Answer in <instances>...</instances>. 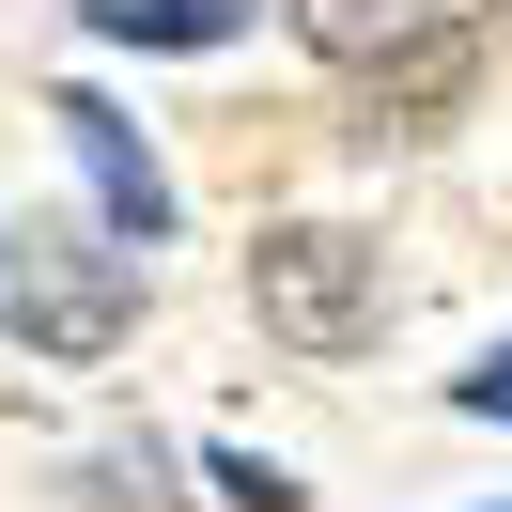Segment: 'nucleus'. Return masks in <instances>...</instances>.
<instances>
[{
	"instance_id": "5",
	"label": "nucleus",
	"mask_w": 512,
	"mask_h": 512,
	"mask_svg": "<svg viewBox=\"0 0 512 512\" xmlns=\"http://www.w3.org/2000/svg\"><path fill=\"white\" fill-rule=\"evenodd\" d=\"M466 63H481V32H450V47H404V63H373V94H357V140H435V109L466 94Z\"/></svg>"
},
{
	"instance_id": "4",
	"label": "nucleus",
	"mask_w": 512,
	"mask_h": 512,
	"mask_svg": "<svg viewBox=\"0 0 512 512\" xmlns=\"http://www.w3.org/2000/svg\"><path fill=\"white\" fill-rule=\"evenodd\" d=\"M295 32H311V63H404V47H450L481 32V0H295Z\"/></svg>"
},
{
	"instance_id": "7",
	"label": "nucleus",
	"mask_w": 512,
	"mask_h": 512,
	"mask_svg": "<svg viewBox=\"0 0 512 512\" xmlns=\"http://www.w3.org/2000/svg\"><path fill=\"white\" fill-rule=\"evenodd\" d=\"M156 481H171L156 450H94V466H78V497H94V512H171Z\"/></svg>"
},
{
	"instance_id": "1",
	"label": "nucleus",
	"mask_w": 512,
	"mask_h": 512,
	"mask_svg": "<svg viewBox=\"0 0 512 512\" xmlns=\"http://www.w3.org/2000/svg\"><path fill=\"white\" fill-rule=\"evenodd\" d=\"M249 311H264V342H295V357H357L388 326V249L342 233V218H280L249 249Z\"/></svg>"
},
{
	"instance_id": "9",
	"label": "nucleus",
	"mask_w": 512,
	"mask_h": 512,
	"mask_svg": "<svg viewBox=\"0 0 512 512\" xmlns=\"http://www.w3.org/2000/svg\"><path fill=\"white\" fill-rule=\"evenodd\" d=\"M450 404H466V419H512V342H497V357H481V373H466V388H450Z\"/></svg>"
},
{
	"instance_id": "3",
	"label": "nucleus",
	"mask_w": 512,
	"mask_h": 512,
	"mask_svg": "<svg viewBox=\"0 0 512 512\" xmlns=\"http://www.w3.org/2000/svg\"><path fill=\"white\" fill-rule=\"evenodd\" d=\"M47 125H63V156H78V187H94V218H109V249H156V233H171V171H156V140H140L125 125V109H109V94H63V109H47Z\"/></svg>"
},
{
	"instance_id": "2",
	"label": "nucleus",
	"mask_w": 512,
	"mask_h": 512,
	"mask_svg": "<svg viewBox=\"0 0 512 512\" xmlns=\"http://www.w3.org/2000/svg\"><path fill=\"white\" fill-rule=\"evenodd\" d=\"M0 295L47 357H125V326H140V264L109 233H47V218L0 233Z\"/></svg>"
},
{
	"instance_id": "8",
	"label": "nucleus",
	"mask_w": 512,
	"mask_h": 512,
	"mask_svg": "<svg viewBox=\"0 0 512 512\" xmlns=\"http://www.w3.org/2000/svg\"><path fill=\"white\" fill-rule=\"evenodd\" d=\"M218 497H233V512H311V481L264 466V450H218Z\"/></svg>"
},
{
	"instance_id": "6",
	"label": "nucleus",
	"mask_w": 512,
	"mask_h": 512,
	"mask_svg": "<svg viewBox=\"0 0 512 512\" xmlns=\"http://www.w3.org/2000/svg\"><path fill=\"white\" fill-rule=\"evenodd\" d=\"M109 47H233V16L249 0H78Z\"/></svg>"
}]
</instances>
